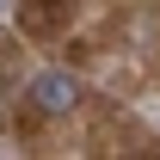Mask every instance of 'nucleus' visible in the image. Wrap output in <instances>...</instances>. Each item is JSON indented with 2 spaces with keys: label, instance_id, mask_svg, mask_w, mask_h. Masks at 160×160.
<instances>
[{
  "label": "nucleus",
  "instance_id": "f03ea898",
  "mask_svg": "<svg viewBox=\"0 0 160 160\" xmlns=\"http://www.w3.org/2000/svg\"><path fill=\"white\" fill-rule=\"evenodd\" d=\"M0 12H6V0H0Z\"/></svg>",
  "mask_w": 160,
  "mask_h": 160
},
{
  "label": "nucleus",
  "instance_id": "f257e3e1",
  "mask_svg": "<svg viewBox=\"0 0 160 160\" xmlns=\"http://www.w3.org/2000/svg\"><path fill=\"white\" fill-rule=\"evenodd\" d=\"M74 99H80V86H74V74H62V68H49V74L31 80V105H37L43 117H68Z\"/></svg>",
  "mask_w": 160,
  "mask_h": 160
}]
</instances>
